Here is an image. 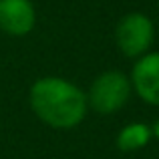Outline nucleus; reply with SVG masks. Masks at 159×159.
<instances>
[{
    "label": "nucleus",
    "mask_w": 159,
    "mask_h": 159,
    "mask_svg": "<svg viewBox=\"0 0 159 159\" xmlns=\"http://www.w3.org/2000/svg\"><path fill=\"white\" fill-rule=\"evenodd\" d=\"M30 109L47 127L70 131L85 121L89 113L87 93L62 77H40L30 85Z\"/></svg>",
    "instance_id": "nucleus-1"
},
{
    "label": "nucleus",
    "mask_w": 159,
    "mask_h": 159,
    "mask_svg": "<svg viewBox=\"0 0 159 159\" xmlns=\"http://www.w3.org/2000/svg\"><path fill=\"white\" fill-rule=\"evenodd\" d=\"M85 93L89 111H95L99 115H115L127 105V101L133 95V89L127 73L109 69L95 77L89 91Z\"/></svg>",
    "instance_id": "nucleus-2"
},
{
    "label": "nucleus",
    "mask_w": 159,
    "mask_h": 159,
    "mask_svg": "<svg viewBox=\"0 0 159 159\" xmlns=\"http://www.w3.org/2000/svg\"><path fill=\"white\" fill-rule=\"evenodd\" d=\"M155 40V24L143 12H129L117 22L115 43L121 54L127 58H139L151 51Z\"/></svg>",
    "instance_id": "nucleus-3"
},
{
    "label": "nucleus",
    "mask_w": 159,
    "mask_h": 159,
    "mask_svg": "<svg viewBox=\"0 0 159 159\" xmlns=\"http://www.w3.org/2000/svg\"><path fill=\"white\" fill-rule=\"evenodd\" d=\"M133 95L151 107H159V51H149L135 58L129 73Z\"/></svg>",
    "instance_id": "nucleus-4"
},
{
    "label": "nucleus",
    "mask_w": 159,
    "mask_h": 159,
    "mask_svg": "<svg viewBox=\"0 0 159 159\" xmlns=\"http://www.w3.org/2000/svg\"><path fill=\"white\" fill-rule=\"evenodd\" d=\"M36 24V10L30 0H0V30L8 36H26Z\"/></svg>",
    "instance_id": "nucleus-5"
},
{
    "label": "nucleus",
    "mask_w": 159,
    "mask_h": 159,
    "mask_svg": "<svg viewBox=\"0 0 159 159\" xmlns=\"http://www.w3.org/2000/svg\"><path fill=\"white\" fill-rule=\"evenodd\" d=\"M151 139H153L151 125L141 123V121H133V123L121 127V131L115 137V145L123 153H133V151L147 147L151 143Z\"/></svg>",
    "instance_id": "nucleus-6"
},
{
    "label": "nucleus",
    "mask_w": 159,
    "mask_h": 159,
    "mask_svg": "<svg viewBox=\"0 0 159 159\" xmlns=\"http://www.w3.org/2000/svg\"><path fill=\"white\" fill-rule=\"evenodd\" d=\"M151 135H153V139H159V119L153 121V125H151Z\"/></svg>",
    "instance_id": "nucleus-7"
}]
</instances>
